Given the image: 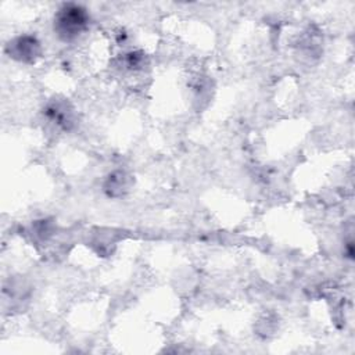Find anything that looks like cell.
Listing matches in <instances>:
<instances>
[{"label": "cell", "instance_id": "3957f363", "mask_svg": "<svg viewBox=\"0 0 355 355\" xmlns=\"http://www.w3.org/2000/svg\"><path fill=\"white\" fill-rule=\"evenodd\" d=\"M46 112H47L50 119L55 121L60 126H62L65 129L72 122L71 121V111H68L64 104H51V105H49Z\"/></svg>", "mask_w": 355, "mask_h": 355}, {"label": "cell", "instance_id": "7a4b0ae2", "mask_svg": "<svg viewBox=\"0 0 355 355\" xmlns=\"http://www.w3.org/2000/svg\"><path fill=\"white\" fill-rule=\"evenodd\" d=\"M8 51L15 60L31 62L40 53V44L33 36H19L8 44Z\"/></svg>", "mask_w": 355, "mask_h": 355}, {"label": "cell", "instance_id": "6da1fadb", "mask_svg": "<svg viewBox=\"0 0 355 355\" xmlns=\"http://www.w3.org/2000/svg\"><path fill=\"white\" fill-rule=\"evenodd\" d=\"M87 21L89 17L85 8L76 4H67L57 12L54 29L61 39L72 40L86 29Z\"/></svg>", "mask_w": 355, "mask_h": 355}]
</instances>
